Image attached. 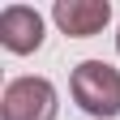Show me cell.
<instances>
[{"label":"cell","mask_w":120,"mask_h":120,"mask_svg":"<svg viewBox=\"0 0 120 120\" xmlns=\"http://www.w3.org/2000/svg\"><path fill=\"white\" fill-rule=\"evenodd\" d=\"M4 120H56V86L47 77H13L4 86Z\"/></svg>","instance_id":"cell-2"},{"label":"cell","mask_w":120,"mask_h":120,"mask_svg":"<svg viewBox=\"0 0 120 120\" xmlns=\"http://www.w3.org/2000/svg\"><path fill=\"white\" fill-rule=\"evenodd\" d=\"M69 90L86 116H94V120L120 116V69L107 60H82L69 77Z\"/></svg>","instance_id":"cell-1"},{"label":"cell","mask_w":120,"mask_h":120,"mask_svg":"<svg viewBox=\"0 0 120 120\" xmlns=\"http://www.w3.org/2000/svg\"><path fill=\"white\" fill-rule=\"evenodd\" d=\"M116 52H120V34H116Z\"/></svg>","instance_id":"cell-5"},{"label":"cell","mask_w":120,"mask_h":120,"mask_svg":"<svg viewBox=\"0 0 120 120\" xmlns=\"http://www.w3.org/2000/svg\"><path fill=\"white\" fill-rule=\"evenodd\" d=\"M52 22L69 39H90V34H99L112 22V4L107 0H56L52 4Z\"/></svg>","instance_id":"cell-4"},{"label":"cell","mask_w":120,"mask_h":120,"mask_svg":"<svg viewBox=\"0 0 120 120\" xmlns=\"http://www.w3.org/2000/svg\"><path fill=\"white\" fill-rule=\"evenodd\" d=\"M0 43L13 56H30L43 47V13L30 4H9L0 13Z\"/></svg>","instance_id":"cell-3"}]
</instances>
